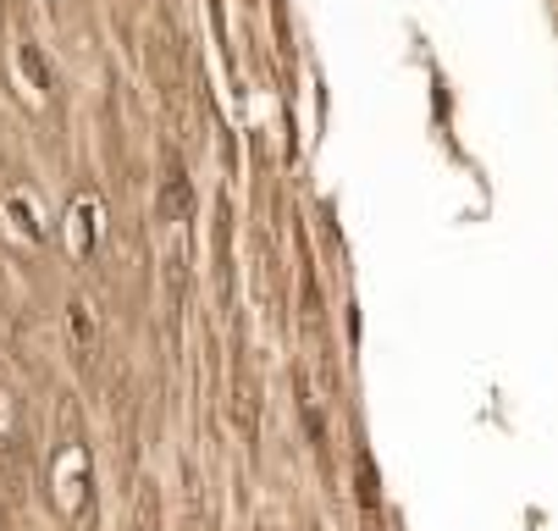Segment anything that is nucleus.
<instances>
[{"label":"nucleus","mask_w":558,"mask_h":531,"mask_svg":"<svg viewBox=\"0 0 558 531\" xmlns=\"http://www.w3.org/2000/svg\"><path fill=\"white\" fill-rule=\"evenodd\" d=\"M23 531H39V526H34V520H28V526H23Z\"/></svg>","instance_id":"3"},{"label":"nucleus","mask_w":558,"mask_h":531,"mask_svg":"<svg viewBox=\"0 0 558 531\" xmlns=\"http://www.w3.org/2000/svg\"><path fill=\"white\" fill-rule=\"evenodd\" d=\"M39 493L56 515L61 531H100V471H95V443L84 426L72 394L56 399L50 410V437H45V471Z\"/></svg>","instance_id":"1"},{"label":"nucleus","mask_w":558,"mask_h":531,"mask_svg":"<svg viewBox=\"0 0 558 531\" xmlns=\"http://www.w3.org/2000/svg\"><path fill=\"white\" fill-rule=\"evenodd\" d=\"M133 531H161V509H155V487H144V493H138V504H133Z\"/></svg>","instance_id":"2"},{"label":"nucleus","mask_w":558,"mask_h":531,"mask_svg":"<svg viewBox=\"0 0 558 531\" xmlns=\"http://www.w3.org/2000/svg\"><path fill=\"white\" fill-rule=\"evenodd\" d=\"M255 531H271V526H255Z\"/></svg>","instance_id":"4"}]
</instances>
